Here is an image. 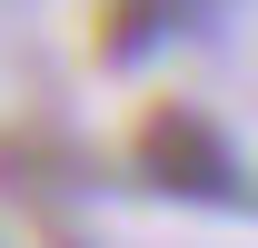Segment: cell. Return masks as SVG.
Segmentation results:
<instances>
[{"label": "cell", "mask_w": 258, "mask_h": 248, "mask_svg": "<svg viewBox=\"0 0 258 248\" xmlns=\"http://www.w3.org/2000/svg\"><path fill=\"white\" fill-rule=\"evenodd\" d=\"M199 10H209V0H99V60L109 70H129L139 60V50H159L169 30H199Z\"/></svg>", "instance_id": "cell-2"}, {"label": "cell", "mask_w": 258, "mask_h": 248, "mask_svg": "<svg viewBox=\"0 0 258 248\" xmlns=\"http://www.w3.org/2000/svg\"><path fill=\"white\" fill-rule=\"evenodd\" d=\"M129 159H139V179L169 189V199H238V159H228V139L199 119L189 99H159V109L139 119V139H129Z\"/></svg>", "instance_id": "cell-1"}]
</instances>
